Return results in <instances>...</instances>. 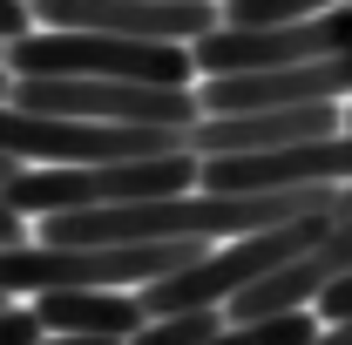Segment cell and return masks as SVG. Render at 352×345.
<instances>
[{
    "label": "cell",
    "instance_id": "8",
    "mask_svg": "<svg viewBox=\"0 0 352 345\" xmlns=\"http://www.w3.org/2000/svg\"><path fill=\"white\" fill-rule=\"evenodd\" d=\"M34 311L47 332H68V339H135L149 325L135 291H41Z\"/></svg>",
    "mask_w": 352,
    "mask_h": 345
},
{
    "label": "cell",
    "instance_id": "7",
    "mask_svg": "<svg viewBox=\"0 0 352 345\" xmlns=\"http://www.w3.org/2000/svg\"><path fill=\"white\" fill-rule=\"evenodd\" d=\"M346 129V102H311V109H251V115H204L190 129L197 156H258V149H292Z\"/></svg>",
    "mask_w": 352,
    "mask_h": 345
},
{
    "label": "cell",
    "instance_id": "20",
    "mask_svg": "<svg viewBox=\"0 0 352 345\" xmlns=\"http://www.w3.org/2000/svg\"><path fill=\"white\" fill-rule=\"evenodd\" d=\"M346 129H352V102H346Z\"/></svg>",
    "mask_w": 352,
    "mask_h": 345
},
{
    "label": "cell",
    "instance_id": "18",
    "mask_svg": "<svg viewBox=\"0 0 352 345\" xmlns=\"http://www.w3.org/2000/svg\"><path fill=\"white\" fill-rule=\"evenodd\" d=\"M21 170H28V163H14V156H0V190H7V183H14Z\"/></svg>",
    "mask_w": 352,
    "mask_h": 345
},
{
    "label": "cell",
    "instance_id": "9",
    "mask_svg": "<svg viewBox=\"0 0 352 345\" xmlns=\"http://www.w3.org/2000/svg\"><path fill=\"white\" fill-rule=\"evenodd\" d=\"M223 325H230L223 304H210V311H170V318H149L129 345H210Z\"/></svg>",
    "mask_w": 352,
    "mask_h": 345
},
{
    "label": "cell",
    "instance_id": "5",
    "mask_svg": "<svg viewBox=\"0 0 352 345\" xmlns=\"http://www.w3.org/2000/svg\"><path fill=\"white\" fill-rule=\"evenodd\" d=\"M204 75H258V68H298V61H339L352 54V7L278 21V27H217L190 47Z\"/></svg>",
    "mask_w": 352,
    "mask_h": 345
},
{
    "label": "cell",
    "instance_id": "6",
    "mask_svg": "<svg viewBox=\"0 0 352 345\" xmlns=\"http://www.w3.org/2000/svg\"><path fill=\"white\" fill-rule=\"evenodd\" d=\"M197 95H204V115L352 102V54H339V61H298V68H258V75H204Z\"/></svg>",
    "mask_w": 352,
    "mask_h": 345
},
{
    "label": "cell",
    "instance_id": "11",
    "mask_svg": "<svg viewBox=\"0 0 352 345\" xmlns=\"http://www.w3.org/2000/svg\"><path fill=\"white\" fill-rule=\"evenodd\" d=\"M47 325L34 304H0V345H41Z\"/></svg>",
    "mask_w": 352,
    "mask_h": 345
},
{
    "label": "cell",
    "instance_id": "4",
    "mask_svg": "<svg viewBox=\"0 0 352 345\" xmlns=\"http://www.w3.org/2000/svg\"><path fill=\"white\" fill-rule=\"evenodd\" d=\"M14 109L75 115V122H156V129H197L204 122L197 88L102 82V75H14Z\"/></svg>",
    "mask_w": 352,
    "mask_h": 345
},
{
    "label": "cell",
    "instance_id": "2",
    "mask_svg": "<svg viewBox=\"0 0 352 345\" xmlns=\"http://www.w3.org/2000/svg\"><path fill=\"white\" fill-rule=\"evenodd\" d=\"M14 75H102V82H149V88H197L204 68L183 41H122V34H75L34 27L7 47Z\"/></svg>",
    "mask_w": 352,
    "mask_h": 345
},
{
    "label": "cell",
    "instance_id": "1",
    "mask_svg": "<svg viewBox=\"0 0 352 345\" xmlns=\"http://www.w3.org/2000/svg\"><path fill=\"white\" fill-rule=\"evenodd\" d=\"M210 244H14L0 251V285L7 298L28 291H116V285H156L183 264H197Z\"/></svg>",
    "mask_w": 352,
    "mask_h": 345
},
{
    "label": "cell",
    "instance_id": "10",
    "mask_svg": "<svg viewBox=\"0 0 352 345\" xmlns=\"http://www.w3.org/2000/svg\"><path fill=\"white\" fill-rule=\"evenodd\" d=\"M332 7H352V0H230L223 27H278V21H311Z\"/></svg>",
    "mask_w": 352,
    "mask_h": 345
},
{
    "label": "cell",
    "instance_id": "16",
    "mask_svg": "<svg viewBox=\"0 0 352 345\" xmlns=\"http://www.w3.org/2000/svg\"><path fill=\"white\" fill-rule=\"evenodd\" d=\"M41 345H129V339H68V332H47Z\"/></svg>",
    "mask_w": 352,
    "mask_h": 345
},
{
    "label": "cell",
    "instance_id": "12",
    "mask_svg": "<svg viewBox=\"0 0 352 345\" xmlns=\"http://www.w3.org/2000/svg\"><path fill=\"white\" fill-rule=\"evenodd\" d=\"M34 0H0V47H14L21 34H34Z\"/></svg>",
    "mask_w": 352,
    "mask_h": 345
},
{
    "label": "cell",
    "instance_id": "3",
    "mask_svg": "<svg viewBox=\"0 0 352 345\" xmlns=\"http://www.w3.org/2000/svg\"><path fill=\"white\" fill-rule=\"evenodd\" d=\"M170 149H190V129H156V122H75V115H34V109L0 102V156H14V163L102 170V163L170 156Z\"/></svg>",
    "mask_w": 352,
    "mask_h": 345
},
{
    "label": "cell",
    "instance_id": "14",
    "mask_svg": "<svg viewBox=\"0 0 352 345\" xmlns=\"http://www.w3.org/2000/svg\"><path fill=\"white\" fill-rule=\"evenodd\" d=\"M14 244H28V223H21V210L0 197V251H14Z\"/></svg>",
    "mask_w": 352,
    "mask_h": 345
},
{
    "label": "cell",
    "instance_id": "17",
    "mask_svg": "<svg viewBox=\"0 0 352 345\" xmlns=\"http://www.w3.org/2000/svg\"><path fill=\"white\" fill-rule=\"evenodd\" d=\"M346 216H352V183L339 190V197H332V223H346Z\"/></svg>",
    "mask_w": 352,
    "mask_h": 345
},
{
    "label": "cell",
    "instance_id": "15",
    "mask_svg": "<svg viewBox=\"0 0 352 345\" xmlns=\"http://www.w3.org/2000/svg\"><path fill=\"white\" fill-rule=\"evenodd\" d=\"M311 345H352V318H339V325H318V339Z\"/></svg>",
    "mask_w": 352,
    "mask_h": 345
},
{
    "label": "cell",
    "instance_id": "19",
    "mask_svg": "<svg viewBox=\"0 0 352 345\" xmlns=\"http://www.w3.org/2000/svg\"><path fill=\"white\" fill-rule=\"evenodd\" d=\"M0 304H14V298H7V285H0Z\"/></svg>",
    "mask_w": 352,
    "mask_h": 345
},
{
    "label": "cell",
    "instance_id": "13",
    "mask_svg": "<svg viewBox=\"0 0 352 345\" xmlns=\"http://www.w3.org/2000/svg\"><path fill=\"white\" fill-rule=\"evenodd\" d=\"M311 311H318L325 325H339V318H352V271H346V278H339V285H332V291H325L318 304H311Z\"/></svg>",
    "mask_w": 352,
    "mask_h": 345
}]
</instances>
